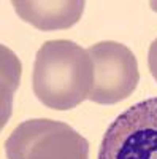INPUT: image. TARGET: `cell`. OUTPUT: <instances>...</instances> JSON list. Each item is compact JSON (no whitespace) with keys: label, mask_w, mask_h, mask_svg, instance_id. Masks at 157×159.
Here are the masks:
<instances>
[{"label":"cell","mask_w":157,"mask_h":159,"mask_svg":"<svg viewBox=\"0 0 157 159\" xmlns=\"http://www.w3.org/2000/svg\"><path fill=\"white\" fill-rule=\"evenodd\" d=\"M94 83V64L87 51L70 40H49L37 51L32 73L35 97L52 110H72L83 103Z\"/></svg>","instance_id":"1"},{"label":"cell","mask_w":157,"mask_h":159,"mask_svg":"<svg viewBox=\"0 0 157 159\" xmlns=\"http://www.w3.org/2000/svg\"><path fill=\"white\" fill-rule=\"evenodd\" d=\"M8 159H89V142L65 123L27 119L5 142Z\"/></svg>","instance_id":"2"},{"label":"cell","mask_w":157,"mask_h":159,"mask_svg":"<svg viewBox=\"0 0 157 159\" xmlns=\"http://www.w3.org/2000/svg\"><path fill=\"white\" fill-rule=\"evenodd\" d=\"M97 159H157V97L132 105L114 119Z\"/></svg>","instance_id":"3"},{"label":"cell","mask_w":157,"mask_h":159,"mask_svg":"<svg viewBox=\"0 0 157 159\" xmlns=\"http://www.w3.org/2000/svg\"><path fill=\"white\" fill-rule=\"evenodd\" d=\"M86 51L94 64V83L89 100L100 105H113L132 96L140 81L138 62L132 49L107 40L90 45Z\"/></svg>","instance_id":"4"},{"label":"cell","mask_w":157,"mask_h":159,"mask_svg":"<svg viewBox=\"0 0 157 159\" xmlns=\"http://www.w3.org/2000/svg\"><path fill=\"white\" fill-rule=\"evenodd\" d=\"M16 15L38 30L70 29L81 19L86 2L83 0H13Z\"/></svg>","instance_id":"5"},{"label":"cell","mask_w":157,"mask_h":159,"mask_svg":"<svg viewBox=\"0 0 157 159\" xmlns=\"http://www.w3.org/2000/svg\"><path fill=\"white\" fill-rule=\"evenodd\" d=\"M148 67L152 75V78L157 81V38L151 43L149 52H148Z\"/></svg>","instance_id":"6"},{"label":"cell","mask_w":157,"mask_h":159,"mask_svg":"<svg viewBox=\"0 0 157 159\" xmlns=\"http://www.w3.org/2000/svg\"><path fill=\"white\" fill-rule=\"evenodd\" d=\"M149 5H151V8H152L154 11H157V2H151Z\"/></svg>","instance_id":"7"}]
</instances>
